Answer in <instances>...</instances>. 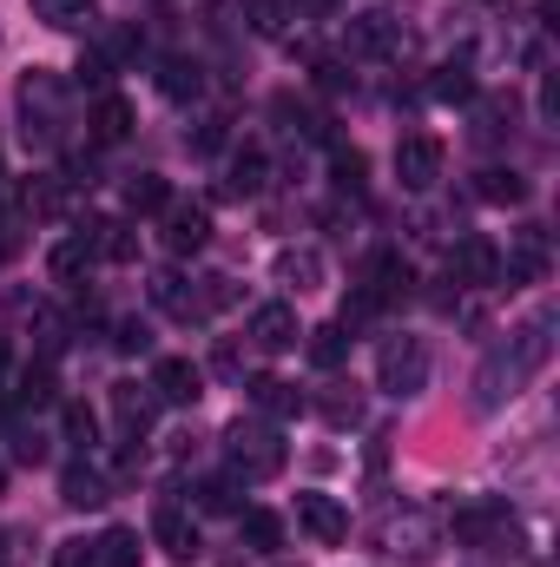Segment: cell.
Instances as JSON below:
<instances>
[{"label": "cell", "mask_w": 560, "mask_h": 567, "mask_svg": "<svg viewBox=\"0 0 560 567\" xmlns=\"http://www.w3.org/2000/svg\"><path fill=\"white\" fill-rule=\"evenodd\" d=\"M86 238H93V258H113V265L139 258V238H133V225H93Z\"/></svg>", "instance_id": "obj_29"}, {"label": "cell", "mask_w": 560, "mask_h": 567, "mask_svg": "<svg viewBox=\"0 0 560 567\" xmlns=\"http://www.w3.org/2000/svg\"><path fill=\"white\" fill-rule=\"evenodd\" d=\"M317 410H323V423L330 429H356L363 423V396H356V390H330V396H317Z\"/></svg>", "instance_id": "obj_34"}, {"label": "cell", "mask_w": 560, "mask_h": 567, "mask_svg": "<svg viewBox=\"0 0 560 567\" xmlns=\"http://www.w3.org/2000/svg\"><path fill=\"white\" fill-rule=\"evenodd\" d=\"M501 271H508V284H541L548 278V231L528 225V231L515 238V251L501 258Z\"/></svg>", "instance_id": "obj_12"}, {"label": "cell", "mask_w": 560, "mask_h": 567, "mask_svg": "<svg viewBox=\"0 0 560 567\" xmlns=\"http://www.w3.org/2000/svg\"><path fill=\"white\" fill-rule=\"evenodd\" d=\"M60 429H66L73 449H93V442H100V416H93L86 403H66V410H60Z\"/></svg>", "instance_id": "obj_35"}, {"label": "cell", "mask_w": 560, "mask_h": 567, "mask_svg": "<svg viewBox=\"0 0 560 567\" xmlns=\"http://www.w3.org/2000/svg\"><path fill=\"white\" fill-rule=\"evenodd\" d=\"M225 145V120H198V133H191V152H218Z\"/></svg>", "instance_id": "obj_43"}, {"label": "cell", "mask_w": 560, "mask_h": 567, "mask_svg": "<svg viewBox=\"0 0 560 567\" xmlns=\"http://www.w3.org/2000/svg\"><path fill=\"white\" fill-rule=\"evenodd\" d=\"M297 337H303V330H297V310H290V303H258V310H251V343H258V350L278 357V350H297Z\"/></svg>", "instance_id": "obj_11"}, {"label": "cell", "mask_w": 560, "mask_h": 567, "mask_svg": "<svg viewBox=\"0 0 560 567\" xmlns=\"http://www.w3.org/2000/svg\"><path fill=\"white\" fill-rule=\"evenodd\" d=\"M211 370H218V377H238V350H231V343H218V357H211Z\"/></svg>", "instance_id": "obj_44"}, {"label": "cell", "mask_w": 560, "mask_h": 567, "mask_svg": "<svg viewBox=\"0 0 560 567\" xmlns=\"http://www.w3.org/2000/svg\"><path fill=\"white\" fill-rule=\"evenodd\" d=\"M7 357H13V343H7V330H0V370H7Z\"/></svg>", "instance_id": "obj_45"}, {"label": "cell", "mask_w": 560, "mask_h": 567, "mask_svg": "<svg viewBox=\"0 0 560 567\" xmlns=\"http://www.w3.org/2000/svg\"><path fill=\"white\" fill-rule=\"evenodd\" d=\"M33 13H40L46 27H86V20H93L86 0H33Z\"/></svg>", "instance_id": "obj_36"}, {"label": "cell", "mask_w": 560, "mask_h": 567, "mask_svg": "<svg viewBox=\"0 0 560 567\" xmlns=\"http://www.w3.org/2000/svg\"><path fill=\"white\" fill-rule=\"evenodd\" d=\"M46 271H53V284H80L86 271H93V238H86V231L60 238V245H53V258H46Z\"/></svg>", "instance_id": "obj_20"}, {"label": "cell", "mask_w": 560, "mask_h": 567, "mask_svg": "<svg viewBox=\"0 0 560 567\" xmlns=\"http://www.w3.org/2000/svg\"><path fill=\"white\" fill-rule=\"evenodd\" d=\"M152 303H158V310H172V317H185V323H191V317H205V310H198V290L178 278V271H158V278H152Z\"/></svg>", "instance_id": "obj_23"}, {"label": "cell", "mask_w": 560, "mask_h": 567, "mask_svg": "<svg viewBox=\"0 0 560 567\" xmlns=\"http://www.w3.org/2000/svg\"><path fill=\"white\" fill-rule=\"evenodd\" d=\"M297 522H303V528H310L323 548H336V542L350 535V515H343L330 495H297Z\"/></svg>", "instance_id": "obj_15"}, {"label": "cell", "mask_w": 560, "mask_h": 567, "mask_svg": "<svg viewBox=\"0 0 560 567\" xmlns=\"http://www.w3.org/2000/svg\"><path fill=\"white\" fill-rule=\"evenodd\" d=\"M442 165H448V145L435 140V133H409V140L396 145V178H403V192H428V185L442 178Z\"/></svg>", "instance_id": "obj_5"}, {"label": "cell", "mask_w": 560, "mask_h": 567, "mask_svg": "<svg viewBox=\"0 0 560 567\" xmlns=\"http://www.w3.org/2000/svg\"><path fill=\"white\" fill-rule=\"evenodd\" d=\"M350 53H363V60L403 53V20H396V13H356V20H350Z\"/></svg>", "instance_id": "obj_8"}, {"label": "cell", "mask_w": 560, "mask_h": 567, "mask_svg": "<svg viewBox=\"0 0 560 567\" xmlns=\"http://www.w3.org/2000/svg\"><path fill=\"white\" fill-rule=\"evenodd\" d=\"M245 396H251V410H265L271 423H283V416H297V410H303V396H297L283 377H251V383H245Z\"/></svg>", "instance_id": "obj_19"}, {"label": "cell", "mask_w": 560, "mask_h": 567, "mask_svg": "<svg viewBox=\"0 0 560 567\" xmlns=\"http://www.w3.org/2000/svg\"><path fill=\"white\" fill-rule=\"evenodd\" d=\"M158 93H165V100H178V106H185V100H198V93H205V66H198V60H185V53L158 60Z\"/></svg>", "instance_id": "obj_18"}, {"label": "cell", "mask_w": 560, "mask_h": 567, "mask_svg": "<svg viewBox=\"0 0 560 567\" xmlns=\"http://www.w3.org/2000/svg\"><path fill=\"white\" fill-rule=\"evenodd\" d=\"M13 403H20V410H46V403H53V357H40V363H27V370H20Z\"/></svg>", "instance_id": "obj_26"}, {"label": "cell", "mask_w": 560, "mask_h": 567, "mask_svg": "<svg viewBox=\"0 0 560 567\" xmlns=\"http://www.w3.org/2000/svg\"><path fill=\"white\" fill-rule=\"evenodd\" d=\"M60 502H66V508H106L113 488H106V475H100L93 462H66V475H60Z\"/></svg>", "instance_id": "obj_14"}, {"label": "cell", "mask_w": 560, "mask_h": 567, "mask_svg": "<svg viewBox=\"0 0 560 567\" xmlns=\"http://www.w3.org/2000/svg\"><path fill=\"white\" fill-rule=\"evenodd\" d=\"M165 251L172 258H191V251H205V238H211V212L205 205H165Z\"/></svg>", "instance_id": "obj_9"}, {"label": "cell", "mask_w": 560, "mask_h": 567, "mask_svg": "<svg viewBox=\"0 0 560 567\" xmlns=\"http://www.w3.org/2000/svg\"><path fill=\"white\" fill-rule=\"evenodd\" d=\"M53 567H100V555H93V542H60Z\"/></svg>", "instance_id": "obj_41"}, {"label": "cell", "mask_w": 560, "mask_h": 567, "mask_svg": "<svg viewBox=\"0 0 560 567\" xmlns=\"http://www.w3.org/2000/svg\"><path fill=\"white\" fill-rule=\"evenodd\" d=\"M33 330H40V357H53L66 343V317L60 310H33Z\"/></svg>", "instance_id": "obj_38"}, {"label": "cell", "mask_w": 560, "mask_h": 567, "mask_svg": "<svg viewBox=\"0 0 560 567\" xmlns=\"http://www.w3.org/2000/svg\"><path fill=\"white\" fill-rule=\"evenodd\" d=\"M271 185V158L265 152H231V165H225V198H258Z\"/></svg>", "instance_id": "obj_17"}, {"label": "cell", "mask_w": 560, "mask_h": 567, "mask_svg": "<svg viewBox=\"0 0 560 567\" xmlns=\"http://www.w3.org/2000/svg\"><path fill=\"white\" fill-rule=\"evenodd\" d=\"M383 548L396 555V561H435V548H442V528L428 522V515H403V522H390V535H383Z\"/></svg>", "instance_id": "obj_7"}, {"label": "cell", "mask_w": 560, "mask_h": 567, "mask_svg": "<svg viewBox=\"0 0 560 567\" xmlns=\"http://www.w3.org/2000/svg\"><path fill=\"white\" fill-rule=\"evenodd\" d=\"M60 106H66V86L53 80V73H27L20 80V113H27V140L40 145H60Z\"/></svg>", "instance_id": "obj_3"}, {"label": "cell", "mask_w": 560, "mask_h": 567, "mask_svg": "<svg viewBox=\"0 0 560 567\" xmlns=\"http://www.w3.org/2000/svg\"><path fill=\"white\" fill-rule=\"evenodd\" d=\"M198 508L205 515H231L238 508V482H198Z\"/></svg>", "instance_id": "obj_37"}, {"label": "cell", "mask_w": 560, "mask_h": 567, "mask_svg": "<svg viewBox=\"0 0 560 567\" xmlns=\"http://www.w3.org/2000/svg\"><path fill=\"white\" fill-rule=\"evenodd\" d=\"M225 449H231V475H245V482H271L283 468V435L271 423H238L225 435Z\"/></svg>", "instance_id": "obj_2"}, {"label": "cell", "mask_w": 560, "mask_h": 567, "mask_svg": "<svg viewBox=\"0 0 560 567\" xmlns=\"http://www.w3.org/2000/svg\"><path fill=\"white\" fill-rule=\"evenodd\" d=\"M310 363H317V370H343V363H350V323L310 330Z\"/></svg>", "instance_id": "obj_25"}, {"label": "cell", "mask_w": 560, "mask_h": 567, "mask_svg": "<svg viewBox=\"0 0 560 567\" xmlns=\"http://www.w3.org/2000/svg\"><path fill=\"white\" fill-rule=\"evenodd\" d=\"M251 27L258 33H283V7L278 0H251Z\"/></svg>", "instance_id": "obj_42"}, {"label": "cell", "mask_w": 560, "mask_h": 567, "mask_svg": "<svg viewBox=\"0 0 560 567\" xmlns=\"http://www.w3.org/2000/svg\"><path fill=\"white\" fill-rule=\"evenodd\" d=\"M165 205H172V185H165V178H158V172H133V178H126V212H165Z\"/></svg>", "instance_id": "obj_27"}, {"label": "cell", "mask_w": 560, "mask_h": 567, "mask_svg": "<svg viewBox=\"0 0 560 567\" xmlns=\"http://www.w3.org/2000/svg\"><path fill=\"white\" fill-rule=\"evenodd\" d=\"M152 410H158V396H139V383H120L113 390V416L126 429V442H139L145 429H152Z\"/></svg>", "instance_id": "obj_21"}, {"label": "cell", "mask_w": 560, "mask_h": 567, "mask_svg": "<svg viewBox=\"0 0 560 567\" xmlns=\"http://www.w3.org/2000/svg\"><path fill=\"white\" fill-rule=\"evenodd\" d=\"M152 542H158L172 561H191V555H198V522H191L185 508H172V502H165V508L152 515Z\"/></svg>", "instance_id": "obj_13"}, {"label": "cell", "mask_w": 560, "mask_h": 567, "mask_svg": "<svg viewBox=\"0 0 560 567\" xmlns=\"http://www.w3.org/2000/svg\"><path fill=\"white\" fill-rule=\"evenodd\" d=\"M278 278L297 284V290H317V284H323V258H317V251H283V258H278Z\"/></svg>", "instance_id": "obj_33"}, {"label": "cell", "mask_w": 560, "mask_h": 567, "mask_svg": "<svg viewBox=\"0 0 560 567\" xmlns=\"http://www.w3.org/2000/svg\"><path fill=\"white\" fill-rule=\"evenodd\" d=\"M475 198H481V205H528V178H521L515 165H488L481 185H475Z\"/></svg>", "instance_id": "obj_22"}, {"label": "cell", "mask_w": 560, "mask_h": 567, "mask_svg": "<svg viewBox=\"0 0 560 567\" xmlns=\"http://www.w3.org/2000/svg\"><path fill=\"white\" fill-rule=\"evenodd\" d=\"M376 383H383L390 396H416L422 383H428V350H422V337H390V343H383Z\"/></svg>", "instance_id": "obj_4"}, {"label": "cell", "mask_w": 560, "mask_h": 567, "mask_svg": "<svg viewBox=\"0 0 560 567\" xmlns=\"http://www.w3.org/2000/svg\"><path fill=\"white\" fill-rule=\"evenodd\" d=\"M126 133H133V106H126L120 93H100L93 113H86V140L93 145H120Z\"/></svg>", "instance_id": "obj_16"}, {"label": "cell", "mask_w": 560, "mask_h": 567, "mask_svg": "<svg viewBox=\"0 0 560 567\" xmlns=\"http://www.w3.org/2000/svg\"><path fill=\"white\" fill-rule=\"evenodd\" d=\"M548 330H554V317H528V323L508 337V350H495V357L481 363V377H475V403H481V410H501L508 396H521V383L548 363Z\"/></svg>", "instance_id": "obj_1"}, {"label": "cell", "mask_w": 560, "mask_h": 567, "mask_svg": "<svg viewBox=\"0 0 560 567\" xmlns=\"http://www.w3.org/2000/svg\"><path fill=\"white\" fill-rule=\"evenodd\" d=\"M330 178H336V192H363L370 185V158L356 145H336L330 152Z\"/></svg>", "instance_id": "obj_31"}, {"label": "cell", "mask_w": 560, "mask_h": 567, "mask_svg": "<svg viewBox=\"0 0 560 567\" xmlns=\"http://www.w3.org/2000/svg\"><path fill=\"white\" fill-rule=\"evenodd\" d=\"M20 205H27L33 218H60V212H66V178H53V172L27 178V185H20Z\"/></svg>", "instance_id": "obj_24"}, {"label": "cell", "mask_w": 560, "mask_h": 567, "mask_svg": "<svg viewBox=\"0 0 560 567\" xmlns=\"http://www.w3.org/2000/svg\"><path fill=\"white\" fill-rule=\"evenodd\" d=\"M93 555H100V567H139V535L133 528H106L100 542H93Z\"/></svg>", "instance_id": "obj_30"}, {"label": "cell", "mask_w": 560, "mask_h": 567, "mask_svg": "<svg viewBox=\"0 0 560 567\" xmlns=\"http://www.w3.org/2000/svg\"><path fill=\"white\" fill-rule=\"evenodd\" d=\"M238 535L258 548V555H271V548H283V522L271 515V508H245L238 515Z\"/></svg>", "instance_id": "obj_28"}, {"label": "cell", "mask_w": 560, "mask_h": 567, "mask_svg": "<svg viewBox=\"0 0 560 567\" xmlns=\"http://www.w3.org/2000/svg\"><path fill=\"white\" fill-rule=\"evenodd\" d=\"M152 396L158 403H198L205 396V370L191 357H158L152 363Z\"/></svg>", "instance_id": "obj_10"}, {"label": "cell", "mask_w": 560, "mask_h": 567, "mask_svg": "<svg viewBox=\"0 0 560 567\" xmlns=\"http://www.w3.org/2000/svg\"><path fill=\"white\" fill-rule=\"evenodd\" d=\"M448 278L468 284V290H488V284H501V251H495V238L468 231V238L448 251Z\"/></svg>", "instance_id": "obj_6"}, {"label": "cell", "mask_w": 560, "mask_h": 567, "mask_svg": "<svg viewBox=\"0 0 560 567\" xmlns=\"http://www.w3.org/2000/svg\"><path fill=\"white\" fill-rule=\"evenodd\" d=\"M428 93H435V100H448V106H468V100H475V73L448 60V66H435V86H428Z\"/></svg>", "instance_id": "obj_32"}, {"label": "cell", "mask_w": 560, "mask_h": 567, "mask_svg": "<svg viewBox=\"0 0 560 567\" xmlns=\"http://www.w3.org/2000/svg\"><path fill=\"white\" fill-rule=\"evenodd\" d=\"M310 73H317V86H323V93H350V86H356V73H350L343 60H317Z\"/></svg>", "instance_id": "obj_39"}, {"label": "cell", "mask_w": 560, "mask_h": 567, "mask_svg": "<svg viewBox=\"0 0 560 567\" xmlns=\"http://www.w3.org/2000/svg\"><path fill=\"white\" fill-rule=\"evenodd\" d=\"M113 343H120L126 357H139V350H152V330H145L139 317H120V330H113Z\"/></svg>", "instance_id": "obj_40"}]
</instances>
